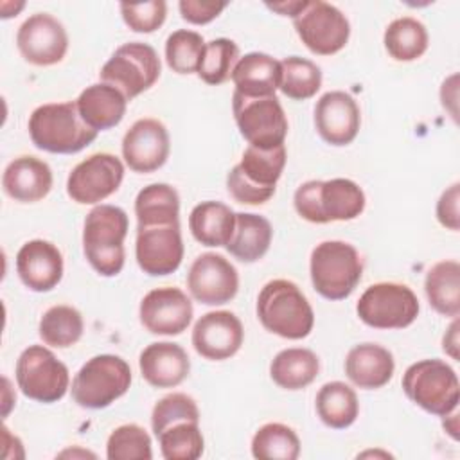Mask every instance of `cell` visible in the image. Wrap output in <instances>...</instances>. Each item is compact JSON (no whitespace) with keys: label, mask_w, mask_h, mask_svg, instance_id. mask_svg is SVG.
<instances>
[{"label":"cell","mask_w":460,"mask_h":460,"mask_svg":"<svg viewBox=\"0 0 460 460\" xmlns=\"http://www.w3.org/2000/svg\"><path fill=\"white\" fill-rule=\"evenodd\" d=\"M124 164L111 153H93L68 174L66 194L79 205H97L119 190Z\"/></svg>","instance_id":"obj_14"},{"label":"cell","mask_w":460,"mask_h":460,"mask_svg":"<svg viewBox=\"0 0 460 460\" xmlns=\"http://www.w3.org/2000/svg\"><path fill=\"white\" fill-rule=\"evenodd\" d=\"M135 259L138 268L151 277L174 273L183 259L180 223L137 226Z\"/></svg>","instance_id":"obj_17"},{"label":"cell","mask_w":460,"mask_h":460,"mask_svg":"<svg viewBox=\"0 0 460 460\" xmlns=\"http://www.w3.org/2000/svg\"><path fill=\"white\" fill-rule=\"evenodd\" d=\"M406 397L431 415L444 417L458 408L460 385L456 372L442 359H420L402 376Z\"/></svg>","instance_id":"obj_8"},{"label":"cell","mask_w":460,"mask_h":460,"mask_svg":"<svg viewBox=\"0 0 460 460\" xmlns=\"http://www.w3.org/2000/svg\"><path fill=\"white\" fill-rule=\"evenodd\" d=\"M75 104L81 119L99 133L115 128L124 119L128 99L119 88L101 81L86 86Z\"/></svg>","instance_id":"obj_26"},{"label":"cell","mask_w":460,"mask_h":460,"mask_svg":"<svg viewBox=\"0 0 460 460\" xmlns=\"http://www.w3.org/2000/svg\"><path fill=\"white\" fill-rule=\"evenodd\" d=\"M52 169L41 158L23 155L7 164L2 174L4 192L18 203H36L52 189Z\"/></svg>","instance_id":"obj_24"},{"label":"cell","mask_w":460,"mask_h":460,"mask_svg":"<svg viewBox=\"0 0 460 460\" xmlns=\"http://www.w3.org/2000/svg\"><path fill=\"white\" fill-rule=\"evenodd\" d=\"M128 228V214L120 207L97 205L88 212L83 228V252L99 275L115 277L122 271Z\"/></svg>","instance_id":"obj_4"},{"label":"cell","mask_w":460,"mask_h":460,"mask_svg":"<svg viewBox=\"0 0 460 460\" xmlns=\"http://www.w3.org/2000/svg\"><path fill=\"white\" fill-rule=\"evenodd\" d=\"M286 167V147L259 149L248 146L241 162L226 174L228 194L244 205H262L273 194Z\"/></svg>","instance_id":"obj_5"},{"label":"cell","mask_w":460,"mask_h":460,"mask_svg":"<svg viewBox=\"0 0 460 460\" xmlns=\"http://www.w3.org/2000/svg\"><path fill=\"white\" fill-rule=\"evenodd\" d=\"M190 340L201 358L223 361L237 354L244 340V329L234 313L210 311L194 323Z\"/></svg>","instance_id":"obj_20"},{"label":"cell","mask_w":460,"mask_h":460,"mask_svg":"<svg viewBox=\"0 0 460 460\" xmlns=\"http://www.w3.org/2000/svg\"><path fill=\"white\" fill-rule=\"evenodd\" d=\"M458 201H460V183H453L447 187L438 201H437V219L438 223L453 232L460 228V216H458Z\"/></svg>","instance_id":"obj_45"},{"label":"cell","mask_w":460,"mask_h":460,"mask_svg":"<svg viewBox=\"0 0 460 460\" xmlns=\"http://www.w3.org/2000/svg\"><path fill=\"white\" fill-rule=\"evenodd\" d=\"M205 50V40L196 31L178 29L165 41L167 66L181 75L198 72Z\"/></svg>","instance_id":"obj_39"},{"label":"cell","mask_w":460,"mask_h":460,"mask_svg":"<svg viewBox=\"0 0 460 460\" xmlns=\"http://www.w3.org/2000/svg\"><path fill=\"white\" fill-rule=\"evenodd\" d=\"M162 65L156 50L142 41L120 45L99 72L102 83L119 88L128 101L149 90L160 77Z\"/></svg>","instance_id":"obj_12"},{"label":"cell","mask_w":460,"mask_h":460,"mask_svg":"<svg viewBox=\"0 0 460 460\" xmlns=\"http://www.w3.org/2000/svg\"><path fill=\"white\" fill-rule=\"evenodd\" d=\"M268 9L282 14V16H291V18H296V14L300 11L305 9L307 5V0H295V2H279V4H266Z\"/></svg>","instance_id":"obj_47"},{"label":"cell","mask_w":460,"mask_h":460,"mask_svg":"<svg viewBox=\"0 0 460 460\" xmlns=\"http://www.w3.org/2000/svg\"><path fill=\"white\" fill-rule=\"evenodd\" d=\"M16 383L22 394L38 402H58L70 388V372L43 345H29L16 361Z\"/></svg>","instance_id":"obj_9"},{"label":"cell","mask_w":460,"mask_h":460,"mask_svg":"<svg viewBox=\"0 0 460 460\" xmlns=\"http://www.w3.org/2000/svg\"><path fill=\"white\" fill-rule=\"evenodd\" d=\"M252 455L257 460H296L300 455V438L289 426L268 422L255 431Z\"/></svg>","instance_id":"obj_37"},{"label":"cell","mask_w":460,"mask_h":460,"mask_svg":"<svg viewBox=\"0 0 460 460\" xmlns=\"http://www.w3.org/2000/svg\"><path fill=\"white\" fill-rule=\"evenodd\" d=\"M138 226L180 223V196L169 183H151L135 198Z\"/></svg>","instance_id":"obj_33"},{"label":"cell","mask_w":460,"mask_h":460,"mask_svg":"<svg viewBox=\"0 0 460 460\" xmlns=\"http://www.w3.org/2000/svg\"><path fill=\"white\" fill-rule=\"evenodd\" d=\"M424 293L429 305L442 316L458 318L460 314V264L446 259L433 264L424 279Z\"/></svg>","instance_id":"obj_30"},{"label":"cell","mask_w":460,"mask_h":460,"mask_svg":"<svg viewBox=\"0 0 460 460\" xmlns=\"http://www.w3.org/2000/svg\"><path fill=\"white\" fill-rule=\"evenodd\" d=\"M187 288L199 304L223 305L237 295L239 275L235 266L221 253L205 252L190 264Z\"/></svg>","instance_id":"obj_16"},{"label":"cell","mask_w":460,"mask_h":460,"mask_svg":"<svg viewBox=\"0 0 460 460\" xmlns=\"http://www.w3.org/2000/svg\"><path fill=\"white\" fill-rule=\"evenodd\" d=\"M84 331L81 313L72 305H52L40 320V338L45 345L54 349H68L75 345Z\"/></svg>","instance_id":"obj_35"},{"label":"cell","mask_w":460,"mask_h":460,"mask_svg":"<svg viewBox=\"0 0 460 460\" xmlns=\"http://www.w3.org/2000/svg\"><path fill=\"white\" fill-rule=\"evenodd\" d=\"M395 370L394 356L379 343L354 345L345 356V374L352 385L363 390L385 386Z\"/></svg>","instance_id":"obj_25"},{"label":"cell","mask_w":460,"mask_h":460,"mask_svg":"<svg viewBox=\"0 0 460 460\" xmlns=\"http://www.w3.org/2000/svg\"><path fill=\"white\" fill-rule=\"evenodd\" d=\"M365 201L363 189L349 178L309 180L293 196L296 214L318 225L356 219L365 210Z\"/></svg>","instance_id":"obj_3"},{"label":"cell","mask_w":460,"mask_h":460,"mask_svg":"<svg viewBox=\"0 0 460 460\" xmlns=\"http://www.w3.org/2000/svg\"><path fill=\"white\" fill-rule=\"evenodd\" d=\"M226 7V2H201V0H181L178 4L180 14L185 22L194 25H205L217 18Z\"/></svg>","instance_id":"obj_44"},{"label":"cell","mask_w":460,"mask_h":460,"mask_svg":"<svg viewBox=\"0 0 460 460\" xmlns=\"http://www.w3.org/2000/svg\"><path fill=\"white\" fill-rule=\"evenodd\" d=\"M142 377L155 388H174L190 372V359L185 349L172 341L149 343L138 358Z\"/></svg>","instance_id":"obj_23"},{"label":"cell","mask_w":460,"mask_h":460,"mask_svg":"<svg viewBox=\"0 0 460 460\" xmlns=\"http://www.w3.org/2000/svg\"><path fill=\"white\" fill-rule=\"evenodd\" d=\"M309 273L313 288L327 300L350 296L363 275L358 250L345 241H323L311 252Z\"/></svg>","instance_id":"obj_6"},{"label":"cell","mask_w":460,"mask_h":460,"mask_svg":"<svg viewBox=\"0 0 460 460\" xmlns=\"http://www.w3.org/2000/svg\"><path fill=\"white\" fill-rule=\"evenodd\" d=\"M189 228L203 246H226L235 228V212L221 201H201L189 214Z\"/></svg>","instance_id":"obj_28"},{"label":"cell","mask_w":460,"mask_h":460,"mask_svg":"<svg viewBox=\"0 0 460 460\" xmlns=\"http://www.w3.org/2000/svg\"><path fill=\"white\" fill-rule=\"evenodd\" d=\"M383 43L395 61H415L428 50L429 36L422 22L413 16H401L388 23Z\"/></svg>","instance_id":"obj_34"},{"label":"cell","mask_w":460,"mask_h":460,"mask_svg":"<svg viewBox=\"0 0 460 460\" xmlns=\"http://www.w3.org/2000/svg\"><path fill=\"white\" fill-rule=\"evenodd\" d=\"M322 88V70L311 59L300 56H288L280 61V86L279 90L293 99L305 101L316 95Z\"/></svg>","instance_id":"obj_36"},{"label":"cell","mask_w":460,"mask_h":460,"mask_svg":"<svg viewBox=\"0 0 460 460\" xmlns=\"http://www.w3.org/2000/svg\"><path fill=\"white\" fill-rule=\"evenodd\" d=\"M63 255L50 241H27L16 253V273L31 291L47 293L54 289L63 279Z\"/></svg>","instance_id":"obj_22"},{"label":"cell","mask_w":460,"mask_h":460,"mask_svg":"<svg viewBox=\"0 0 460 460\" xmlns=\"http://www.w3.org/2000/svg\"><path fill=\"white\" fill-rule=\"evenodd\" d=\"M120 14L124 23L133 32H155L160 29L167 16V4L164 0H151L140 4H120Z\"/></svg>","instance_id":"obj_43"},{"label":"cell","mask_w":460,"mask_h":460,"mask_svg":"<svg viewBox=\"0 0 460 460\" xmlns=\"http://www.w3.org/2000/svg\"><path fill=\"white\" fill-rule=\"evenodd\" d=\"M180 420L199 422V410L196 401L181 392H172L164 395L151 411V428L155 437H158L165 428Z\"/></svg>","instance_id":"obj_42"},{"label":"cell","mask_w":460,"mask_h":460,"mask_svg":"<svg viewBox=\"0 0 460 460\" xmlns=\"http://www.w3.org/2000/svg\"><path fill=\"white\" fill-rule=\"evenodd\" d=\"M192 302L180 289L172 286L155 288L144 295L138 316L140 323L151 334L158 336H178L192 322Z\"/></svg>","instance_id":"obj_18"},{"label":"cell","mask_w":460,"mask_h":460,"mask_svg":"<svg viewBox=\"0 0 460 460\" xmlns=\"http://www.w3.org/2000/svg\"><path fill=\"white\" fill-rule=\"evenodd\" d=\"M165 460H196L203 455L205 440L196 420H180L165 428L158 437Z\"/></svg>","instance_id":"obj_38"},{"label":"cell","mask_w":460,"mask_h":460,"mask_svg":"<svg viewBox=\"0 0 460 460\" xmlns=\"http://www.w3.org/2000/svg\"><path fill=\"white\" fill-rule=\"evenodd\" d=\"M29 135L38 149L56 155L79 153L97 138V131L81 119L75 101L38 106L29 117Z\"/></svg>","instance_id":"obj_1"},{"label":"cell","mask_w":460,"mask_h":460,"mask_svg":"<svg viewBox=\"0 0 460 460\" xmlns=\"http://www.w3.org/2000/svg\"><path fill=\"white\" fill-rule=\"evenodd\" d=\"M257 318L266 331L286 340H302L314 325L309 300L288 279H275L262 286L257 296Z\"/></svg>","instance_id":"obj_2"},{"label":"cell","mask_w":460,"mask_h":460,"mask_svg":"<svg viewBox=\"0 0 460 460\" xmlns=\"http://www.w3.org/2000/svg\"><path fill=\"white\" fill-rule=\"evenodd\" d=\"M171 151L167 128L158 119H138L122 138V158L126 165L140 174L160 169Z\"/></svg>","instance_id":"obj_19"},{"label":"cell","mask_w":460,"mask_h":460,"mask_svg":"<svg viewBox=\"0 0 460 460\" xmlns=\"http://www.w3.org/2000/svg\"><path fill=\"white\" fill-rule=\"evenodd\" d=\"M316 415L320 420L332 429H345L358 419L359 401L349 385L343 381L325 383L314 399Z\"/></svg>","instance_id":"obj_32"},{"label":"cell","mask_w":460,"mask_h":460,"mask_svg":"<svg viewBox=\"0 0 460 460\" xmlns=\"http://www.w3.org/2000/svg\"><path fill=\"white\" fill-rule=\"evenodd\" d=\"M239 61V47L228 38H216L205 43L203 58L198 68V75L207 84L217 86L230 79L235 63Z\"/></svg>","instance_id":"obj_40"},{"label":"cell","mask_w":460,"mask_h":460,"mask_svg":"<svg viewBox=\"0 0 460 460\" xmlns=\"http://www.w3.org/2000/svg\"><path fill=\"white\" fill-rule=\"evenodd\" d=\"M320 372V359L311 349L291 347L280 350L270 365L273 383L284 390H302L309 386Z\"/></svg>","instance_id":"obj_31"},{"label":"cell","mask_w":460,"mask_h":460,"mask_svg":"<svg viewBox=\"0 0 460 460\" xmlns=\"http://www.w3.org/2000/svg\"><path fill=\"white\" fill-rule=\"evenodd\" d=\"M106 456L110 460H151V437L138 424H122L108 437Z\"/></svg>","instance_id":"obj_41"},{"label":"cell","mask_w":460,"mask_h":460,"mask_svg":"<svg viewBox=\"0 0 460 460\" xmlns=\"http://www.w3.org/2000/svg\"><path fill=\"white\" fill-rule=\"evenodd\" d=\"M232 111L243 138L259 149L284 146L288 135V117L277 95L246 97L232 95Z\"/></svg>","instance_id":"obj_10"},{"label":"cell","mask_w":460,"mask_h":460,"mask_svg":"<svg viewBox=\"0 0 460 460\" xmlns=\"http://www.w3.org/2000/svg\"><path fill=\"white\" fill-rule=\"evenodd\" d=\"M361 113L354 97L341 90L323 93L314 106V128L331 146L350 144L359 131Z\"/></svg>","instance_id":"obj_21"},{"label":"cell","mask_w":460,"mask_h":460,"mask_svg":"<svg viewBox=\"0 0 460 460\" xmlns=\"http://www.w3.org/2000/svg\"><path fill=\"white\" fill-rule=\"evenodd\" d=\"M442 349L453 359H458V318H453V323L442 338Z\"/></svg>","instance_id":"obj_46"},{"label":"cell","mask_w":460,"mask_h":460,"mask_svg":"<svg viewBox=\"0 0 460 460\" xmlns=\"http://www.w3.org/2000/svg\"><path fill=\"white\" fill-rule=\"evenodd\" d=\"M131 368L120 356L97 354L72 379V399L77 406L101 410L122 397L131 386Z\"/></svg>","instance_id":"obj_7"},{"label":"cell","mask_w":460,"mask_h":460,"mask_svg":"<svg viewBox=\"0 0 460 460\" xmlns=\"http://www.w3.org/2000/svg\"><path fill=\"white\" fill-rule=\"evenodd\" d=\"M295 31L302 43L318 56H332L340 52L350 36L347 16L332 4L313 0L293 18Z\"/></svg>","instance_id":"obj_13"},{"label":"cell","mask_w":460,"mask_h":460,"mask_svg":"<svg viewBox=\"0 0 460 460\" xmlns=\"http://www.w3.org/2000/svg\"><path fill=\"white\" fill-rule=\"evenodd\" d=\"M419 311L417 295L399 282L372 284L356 304L359 320L374 329H404L417 320Z\"/></svg>","instance_id":"obj_11"},{"label":"cell","mask_w":460,"mask_h":460,"mask_svg":"<svg viewBox=\"0 0 460 460\" xmlns=\"http://www.w3.org/2000/svg\"><path fill=\"white\" fill-rule=\"evenodd\" d=\"M16 47L27 63L52 66L65 58L68 50V34L56 16L36 13L18 27Z\"/></svg>","instance_id":"obj_15"},{"label":"cell","mask_w":460,"mask_h":460,"mask_svg":"<svg viewBox=\"0 0 460 460\" xmlns=\"http://www.w3.org/2000/svg\"><path fill=\"white\" fill-rule=\"evenodd\" d=\"M237 93L246 97L275 95L280 86V61L264 52H250L239 58L230 75Z\"/></svg>","instance_id":"obj_27"},{"label":"cell","mask_w":460,"mask_h":460,"mask_svg":"<svg viewBox=\"0 0 460 460\" xmlns=\"http://www.w3.org/2000/svg\"><path fill=\"white\" fill-rule=\"evenodd\" d=\"M444 429L451 435V438H458V415H456V410H453L451 413H447V415H444Z\"/></svg>","instance_id":"obj_48"},{"label":"cell","mask_w":460,"mask_h":460,"mask_svg":"<svg viewBox=\"0 0 460 460\" xmlns=\"http://www.w3.org/2000/svg\"><path fill=\"white\" fill-rule=\"evenodd\" d=\"M273 237L271 223L252 212L235 214V228L226 244L230 255L241 262H255L266 255Z\"/></svg>","instance_id":"obj_29"}]
</instances>
